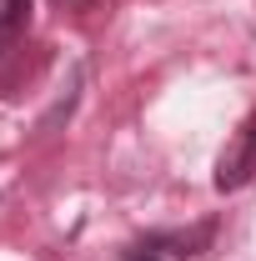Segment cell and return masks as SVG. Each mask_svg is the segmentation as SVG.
Wrapping results in <instances>:
<instances>
[{
	"label": "cell",
	"instance_id": "6da1fadb",
	"mask_svg": "<svg viewBox=\"0 0 256 261\" xmlns=\"http://www.w3.org/2000/svg\"><path fill=\"white\" fill-rule=\"evenodd\" d=\"M251 176H256V111L226 141L221 161H216V191H241Z\"/></svg>",
	"mask_w": 256,
	"mask_h": 261
},
{
	"label": "cell",
	"instance_id": "3957f363",
	"mask_svg": "<svg viewBox=\"0 0 256 261\" xmlns=\"http://www.w3.org/2000/svg\"><path fill=\"white\" fill-rule=\"evenodd\" d=\"M25 20H31V0H5V5H0V61L20 50Z\"/></svg>",
	"mask_w": 256,
	"mask_h": 261
},
{
	"label": "cell",
	"instance_id": "7a4b0ae2",
	"mask_svg": "<svg viewBox=\"0 0 256 261\" xmlns=\"http://www.w3.org/2000/svg\"><path fill=\"white\" fill-rule=\"evenodd\" d=\"M211 246V226L196 231H171V236H146L126 251V261H181V256H201Z\"/></svg>",
	"mask_w": 256,
	"mask_h": 261
}]
</instances>
